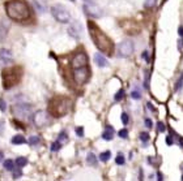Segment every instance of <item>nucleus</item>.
Instances as JSON below:
<instances>
[{
    "label": "nucleus",
    "instance_id": "nucleus-1",
    "mask_svg": "<svg viewBox=\"0 0 183 181\" xmlns=\"http://www.w3.org/2000/svg\"><path fill=\"white\" fill-rule=\"evenodd\" d=\"M88 29H89V34H90L92 40L94 42V45H96V47L99 51L105 55H113L114 43L111 42V39H110L94 22H90L89 21V22H88Z\"/></svg>",
    "mask_w": 183,
    "mask_h": 181
},
{
    "label": "nucleus",
    "instance_id": "nucleus-2",
    "mask_svg": "<svg viewBox=\"0 0 183 181\" xmlns=\"http://www.w3.org/2000/svg\"><path fill=\"white\" fill-rule=\"evenodd\" d=\"M7 16L14 21H25L29 18L30 9L24 0H9L5 4Z\"/></svg>",
    "mask_w": 183,
    "mask_h": 181
},
{
    "label": "nucleus",
    "instance_id": "nucleus-3",
    "mask_svg": "<svg viewBox=\"0 0 183 181\" xmlns=\"http://www.w3.org/2000/svg\"><path fill=\"white\" fill-rule=\"evenodd\" d=\"M71 99L65 97H55L50 100L48 112L55 117H60L67 115L71 110Z\"/></svg>",
    "mask_w": 183,
    "mask_h": 181
},
{
    "label": "nucleus",
    "instance_id": "nucleus-4",
    "mask_svg": "<svg viewBox=\"0 0 183 181\" xmlns=\"http://www.w3.org/2000/svg\"><path fill=\"white\" fill-rule=\"evenodd\" d=\"M20 69L18 68H11L8 70L3 72V83H4V89H11L12 86H14L20 81Z\"/></svg>",
    "mask_w": 183,
    "mask_h": 181
},
{
    "label": "nucleus",
    "instance_id": "nucleus-5",
    "mask_svg": "<svg viewBox=\"0 0 183 181\" xmlns=\"http://www.w3.org/2000/svg\"><path fill=\"white\" fill-rule=\"evenodd\" d=\"M51 14H53L58 22H62V24L71 22V14H69L68 9L62 4H55L51 7Z\"/></svg>",
    "mask_w": 183,
    "mask_h": 181
},
{
    "label": "nucleus",
    "instance_id": "nucleus-6",
    "mask_svg": "<svg viewBox=\"0 0 183 181\" xmlns=\"http://www.w3.org/2000/svg\"><path fill=\"white\" fill-rule=\"evenodd\" d=\"M89 76H90V73H89V68L88 67L73 69V81L77 85H84L89 79Z\"/></svg>",
    "mask_w": 183,
    "mask_h": 181
},
{
    "label": "nucleus",
    "instance_id": "nucleus-7",
    "mask_svg": "<svg viewBox=\"0 0 183 181\" xmlns=\"http://www.w3.org/2000/svg\"><path fill=\"white\" fill-rule=\"evenodd\" d=\"M12 112L16 117L18 119H26L29 115L32 113V106L26 104V103H20V104H14L12 107Z\"/></svg>",
    "mask_w": 183,
    "mask_h": 181
},
{
    "label": "nucleus",
    "instance_id": "nucleus-8",
    "mask_svg": "<svg viewBox=\"0 0 183 181\" xmlns=\"http://www.w3.org/2000/svg\"><path fill=\"white\" fill-rule=\"evenodd\" d=\"M134 52V43L130 39H126L119 43L118 46V55L120 57H128Z\"/></svg>",
    "mask_w": 183,
    "mask_h": 181
},
{
    "label": "nucleus",
    "instance_id": "nucleus-9",
    "mask_svg": "<svg viewBox=\"0 0 183 181\" xmlns=\"http://www.w3.org/2000/svg\"><path fill=\"white\" fill-rule=\"evenodd\" d=\"M71 65H72V68H73V69H76V68H81V67H86V65H88V56H86V54L83 52V51L77 52L75 56H73Z\"/></svg>",
    "mask_w": 183,
    "mask_h": 181
},
{
    "label": "nucleus",
    "instance_id": "nucleus-10",
    "mask_svg": "<svg viewBox=\"0 0 183 181\" xmlns=\"http://www.w3.org/2000/svg\"><path fill=\"white\" fill-rule=\"evenodd\" d=\"M48 115L46 111H38V112H35L34 113V116H33V122H34V125L35 126H38V128H42V126H45L48 124Z\"/></svg>",
    "mask_w": 183,
    "mask_h": 181
},
{
    "label": "nucleus",
    "instance_id": "nucleus-11",
    "mask_svg": "<svg viewBox=\"0 0 183 181\" xmlns=\"http://www.w3.org/2000/svg\"><path fill=\"white\" fill-rule=\"evenodd\" d=\"M84 11L88 16H90L93 18H97V17H101L102 16V11L98 5H96L94 3H86L84 4Z\"/></svg>",
    "mask_w": 183,
    "mask_h": 181
},
{
    "label": "nucleus",
    "instance_id": "nucleus-12",
    "mask_svg": "<svg viewBox=\"0 0 183 181\" xmlns=\"http://www.w3.org/2000/svg\"><path fill=\"white\" fill-rule=\"evenodd\" d=\"M81 33H83V30H81V25H80V22L79 21H73V22L71 24V26L68 27V34L71 35V37L77 39V38L81 37Z\"/></svg>",
    "mask_w": 183,
    "mask_h": 181
},
{
    "label": "nucleus",
    "instance_id": "nucleus-13",
    "mask_svg": "<svg viewBox=\"0 0 183 181\" xmlns=\"http://www.w3.org/2000/svg\"><path fill=\"white\" fill-rule=\"evenodd\" d=\"M12 60H13V56L9 50H5V48L0 50V61L3 64H8V63H12Z\"/></svg>",
    "mask_w": 183,
    "mask_h": 181
},
{
    "label": "nucleus",
    "instance_id": "nucleus-14",
    "mask_svg": "<svg viewBox=\"0 0 183 181\" xmlns=\"http://www.w3.org/2000/svg\"><path fill=\"white\" fill-rule=\"evenodd\" d=\"M94 63H96L98 67H101V68H105V67H107V65H109L107 59L102 54H99V52L94 55Z\"/></svg>",
    "mask_w": 183,
    "mask_h": 181
},
{
    "label": "nucleus",
    "instance_id": "nucleus-15",
    "mask_svg": "<svg viewBox=\"0 0 183 181\" xmlns=\"http://www.w3.org/2000/svg\"><path fill=\"white\" fill-rule=\"evenodd\" d=\"M102 138H104L105 141H111L114 138V128L110 126V125H106L105 132L102 133Z\"/></svg>",
    "mask_w": 183,
    "mask_h": 181
},
{
    "label": "nucleus",
    "instance_id": "nucleus-16",
    "mask_svg": "<svg viewBox=\"0 0 183 181\" xmlns=\"http://www.w3.org/2000/svg\"><path fill=\"white\" fill-rule=\"evenodd\" d=\"M28 141L24 138V136H13L12 137V143L13 145H23V143H26Z\"/></svg>",
    "mask_w": 183,
    "mask_h": 181
},
{
    "label": "nucleus",
    "instance_id": "nucleus-17",
    "mask_svg": "<svg viewBox=\"0 0 183 181\" xmlns=\"http://www.w3.org/2000/svg\"><path fill=\"white\" fill-rule=\"evenodd\" d=\"M86 163L89 164V165H97V156L94 155L93 153H89L88 154V156H86Z\"/></svg>",
    "mask_w": 183,
    "mask_h": 181
},
{
    "label": "nucleus",
    "instance_id": "nucleus-18",
    "mask_svg": "<svg viewBox=\"0 0 183 181\" xmlns=\"http://www.w3.org/2000/svg\"><path fill=\"white\" fill-rule=\"evenodd\" d=\"M3 165H4V169H7V171H13L14 169V162L12 160V159H7Z\"/></svg>",
    "mask_w": 183,
    "mask_h": 181
},
{
    "label": "nucleus",
    "instance_id": "nucleus-19",
    "mask_svg": "<svg viewBox=\"0 0 183 181\" xmlns=\"http://www.w3.org/2000/svg\"><path fill=\"white\" fill-rule=\"evenodd\" d=\"M16 164H17V167H25V165L28 164V159L25 158V156H18L17 159H16Z\"/></svg>",
    "mask_w": 183,
    "mask_h": 181
},
{
    "label": "nucleus",
    "instance_id": "nucleus-20",
    "mask_svg": "<svg viewBox=\"0 0 183 181\" xmlns=\"http://www.w3.org/2000/svg\"><path fill=\"white\" fill-rule=\"evenodd\" d=\"M110 156H111V153H110V151H104V153L99 154V160L101 162H107L110 159Z\"/></svg>",
    "mask_w": 183,
    "mask_h": 181
},
{
    "label": "nucleus",
    "instance_id": "nucleus-21",
    "mask_svg": "<svg viewBox=\"0 0 183 181\" xmlns=\"http://www.w3.org/2000/svg\"><path fill=\"white\" fill-rule=\"evenodd\" d=\"M5 30H8V26L5 27V22H4V20H3V22H2V29H0V40H4L5 34H7Z\"/></svg>",
    "mask_w": 183,
    "mask_h": 181
},
{
    "label": "nucleus",
    "instance_id": "nucleus-22",
    "mask_svg": "<svg viewBox=\"0 0 183 181\" xmlns=\"http://www.w3.org/2000/svg\"><path fill=\"white\" fill-rule=\"evenodd\" d=\"M28 143L32 145V146H34V145H37V143H39V137L38 136H32L28 140Z\"/></svg>",
    "mask_w": 183,
    "mask_h": 181
},
{
    "label": "nucleus",
    "instance_id": "nucleus-23",
    "mask_svg": "<svg viewBox=\"0 0 183 181\" xmlns=\"http://www.w3.org/2000/svg\"><path fill=\"white\" fill-rule=\"evenodd\" d=\"M124 98V90L123 89H120L118 93L115 94V97H114V99H115V102H120V100Z\"/></svg>",
    "mask_w": 183,
    "mask_h": 181
},
{
    "label": "nucleus",
    "instance_id": "nucleus-24",
    "mask_svg": "<svg viewBox=\"0 0 183 181\" xmlns=\"http://www.w3.org/2000/svg\"><path fill=\"white\" fill-rule=\"evenodd\" d=\"M182 86H183V74L179 76L177 83H175V91H179L182 89Z\"/></svg>",
    "mask_w": 183,
    "mask_h": 181
},
{
    "label": "nucleus",
    "instance_id": "nucleus-25",
    "mask_svg": "<svg viewBox=\"0 0 183 181\" xmlns=\"http://www.w3.org/2000/svg\"><path fill=\"white\" fill-rule=\"evenodd\" d=\"M115 163H116V164H119V165H123L124 163H126V159H124V156H123L122 154H119L118 156L115 158Z\"/></svg>",
    "mask_w": 183,
    "mask_h": 181
},
{
    "label": "nucleus",
    "instance_id": "nucleus-26",
    "mask_svg": "<svg viewBox=\"0 0 183 181\" xmlns=\"http://www.w3.org/2000/svg\"><path fill=\"white\" fill-rule=\"evenodd\" d=\"M67 140H68V136H67V133H65V132H62V133L59 134V140H58V141H59V142L63 145L64 142H67Z\"/></svg>",
    "mask_w": 183,
    "mask_h": 181
},
{
    "label": "nucleus",
    "instance_id": "nucleus-27",
    "mask_svg": "<svg viewBox=\"0 0 183 181\" xmlns=\"http://www.w3.org/2000/svg\"><path fill=\"white\" fill-rule=\"evenodd\" d=\"M60 147H62V143L59 141H56V142H54L53 145H51V151H59Z\"/></svg>",
    "mask_w": 183,
    "mask_h": 181
},
{
    "label": "nucleus",
    "instance_id": "nucleus-28",
    "mask_svg": "<svg viewBox=\"0 0 183 181\" xmlns=\"http://www.w3.org/2000/svg\"><path fill=\"white\" fill-rule=\"evenodd\" d=\"M155 4H156V0H145V2H144L145 8H152Z\"/></svg>",
    "mask_w": 183,
    "mask_h": 181
},
{
    "label": "nucleus",
    "instance_id": "nucleus-29",
    "mask_svg": "<svg viewBox=\"0 0 183 181\" xmlns=\"http://www.w3.org/2000/svg\"><path fill=\"white\" fill-rule=\"evenodd\" d=\"M118 136L120 137V138H127V137H128V130H127V129H122V130H119Z\"/></svg>",
    "mask_w": 183,
    "mask_h": 181
},
{
    "label": "nucleus",
    "instance_id": "nucleus-30",
    "mask_svg": "<svg viewBox=\"0 0 183 181\" xmlns=\"http://www.w3.org/2000/svg\"><path fill=\"white\" fill-rule=\"evenodd\" d=\"M140 141H143V142H148V141H149V134H148V133H145V132L140 133Z\"/></svg>",
    "mask_w": 183,
    "mask_h": 181
},
{
    "label": "nucleus",
    "instance_id": "nucleus-31",
    "mask_svg": "<svg viewBox=\"0 0 183 181\" xmlns=\"http://www.w3.org/2000/svg\"><path fill=\"white\" fill-rule=\"evenodd\" d=\"M75 132H76L77 137H84V128H83V126H77V128L75 129Z\"/></svg>",
    "mask_w": 183,
    "mask_h": 181
},
{
    "label": "nucleus",
    "instance_id": "nucleus-32",
    "mask_svg": "<svg viewBox=\"0 0 183 181\" xmlns=\"http://www.w3.org/2000/svg\"><path fill=\"white\" fill-rule=\"evenodd\" d=\"M120 119H122L123 125H127V124H128L130 119H128V115H127V113H124V112H123V113H122V117H120Z\"/></svg>",
    "mask_w": 183,
    "mask_h": 181
},
{
    "label": "nucleus",
    "instance_id": "nucleus-33",
    "mask_svg": "<svg viewBox=\"0 0 183 181\" xmlns=\"http://www.w3.org/2000/svg\"><path fill=\"white\" fill-rule=\"evenodd\" d=\"M20 176H23V171H21V167H18L17 171H14V173H13V179H18Z\"/></svg>",
    "mask_w": 183,
    "mask_h": 181
},
{
    "label": "nucleus",
    "instance_id": "nucleus-34",
    "mask_svg": "<svg viewBox=\"0 0 183 181\" xmlns=\"http://www.w3.org/2000/svg\"><path fill=\"white\" fill-rule=\"evenodd\" d=\"M157 129H158V132H161V133H164L165 132V125H164V122H158L157 124Z\"/></svg>",
    "mask_w": 183,
    "mask_h": 181
},
{
    "label": "nucleus",
    "instance_id": "nucleus-35",
    "mask_svg": "<svg viewBox=\"0 0 183 181\" xmlns=\"http://www.w3.org/2000/svg\"><path fill=\"white\" fill-rule=\"evenodd\" d=\"M131 97H132L134 99H140L141 98V94L139 93V91H132V93H131Z\"/></svg>",
    "mask_w": 183,
    "mask_h": 181
},
{
    "label": "nucleus",
    "instance_id": "nucleus-36",
    "mask_svg": "<svg viewBox=\"0 0 183 181\" xmlns=\"http://www.w3.org/2000/svg\"><path fill=\"white\" fill-rule=\"evenodd\" d=\"M34 5L37 7V9H38V11H41V13H43V12H45V8H43V7H42L41 4H38V2H34Z\"/></svg>",
    "mask_w": 183,
    "mask_h": 181
},
{
    "label": "nucleus",
    "instance_id": "nucleus-37",
    "mask_svg": "<svg viewBox=\"0 0 183 181\" xmlns=\"http://www.w3.org/2000/svg\"><path fill=\"white\" fill-rule=\"evenodd\" d=\"M145 126L146 128H152L153 126V122H152L150 119H145Z\"/></svg>",
    "mask_w": 183,
    "mask_h": 181
},
{
    "label": "nucleus",
    "instance_id": "nucleus-38",
    "mask_svg": "<svg viewBox=\"0 0 183 181\" xmlns=\"http://www.w3.org/2000/svg\"><path fill=\"white\" fill-rule=\"evenodd\" d=\"M0 108H2V111H5L7 110V106H5V102L3 99H0Z\"/></svg>",
    "mask_w": 183,
    "mask_h": 181
},
{
    "label": "nucleus",
    "instance_id": "nucleus-39",
    "mask_svg": "<svg viewBox=\"0 0 183 181\" xmlns=\"http://www.w3.org/2000/svg\"><path fill=\"white\" fill-rule=\"evenodd\" d=\"M166 143L169 145V146H171V145H173V138H171V137H166Z\"/></svg>",
    "mask_w": 183,
    "mask_h": 181
},
{
    "label": "nucleus",
    "instance_id": "nucleus-40",
    "mask_svg": "<svg viewBox=\"0 0 183 181\" xmlns=\"http://www.w3.org/2000/svg\"><path fill=\"white\" fill-rule=\"evenodd\" d=\"M178 33H179V35H180V37L183 38V27H182V26L178 29Z\"/></svg>",
    "mask_w": 183,
    "mask_h": 181
},
{
    "label": "nucleus",
    "instance_id": "nucleus-41",
    "mask_svg": "<svg viewBox=\"0 0 183 181\" xmlns=\"http://www.w3.org/2000/svg\"><path fill=\"white\" fill-rule=\"evenodd\" d=\"M3 158H4V154L2 153V151H0V163L3 162Z\"/></svg>",
    "mask_w": 183,
    "mask_h": 181
},
{
    "label": "nucleus",
    "instance_id": "nucleus-42",
    "mask_svg": "<svg viewBox=\"0 0 183 181\" xmlns=\"http://www.w3.org/2000/svg\"><path fill=\"white\" fill-rule=\"evenodd\" d=\"M148 108H150V110H152V111H155V108H153V107H152V104H150V103H148Z\"/></svg>",
    "mask_w": 183,
    "mask_h": 181
},
{
    "label": "nucleus",
    "instance_id": "nucleus-43",
    "mask_svg": "<svg viewBox=\"0 0 183 181\" xmlns=\"http://www.w3.org/2000/svg\"><path fill=\"white\" fill-rule=\"evenodd\" d=\"M157 176H158V180H162V179H164V177H162V175H161V173H158Z\"/></svg>",
    "mask_w": 183,
    "mask_h": 181
},
{
    "label": "nucleus",
    "instance_id": "nucleus-44",
    "mask_svg": "<svg viewBox=\"0 0 183 181\" xmlns=\"http://www.w3.org/2000/svg\"><path fill=\"white\" fill-rule=\"evenodd\" d=\"M179 143L182 145V147H183V138H179Z\"/></svg>",
    "mask_w": 183,
    "mask_h": 181
},
{
    "label": "nucleus",
    "instance_id": "nucleus-45",
    "mask_svg": "<svg viewBox=\"0 0 183 181\" xmlns=\"http://www.w3.org/2000/svg\"><path fill=\"white\" fill-rule=\"evenodd\" d=\"M71 2H75V0H71Z\"/></svg>",
    "mask_w": 183,
    "mask_h": 181
},
{
    "label": "nucleus",
    "instance_id": "nucleus-46",
    "mask_svg": "<svg viewBox=\"0 0 183 181\" xmlns=\"http://www.w3.org/2000/svg\"><path fill=\"white\" fill-rule=\"evenodd\" d=\"M182 180H183V176H182Z\"/></svg>",
    "mask_w": 183,
    "mask_h": 181
}]
</instances>
